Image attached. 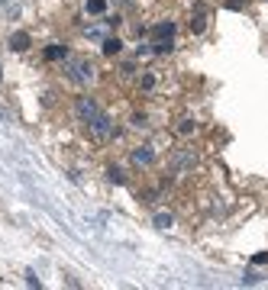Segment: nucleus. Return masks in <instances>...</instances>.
<instances>
[{"instance_id": "nucleus-1", "label": "nucleus", "mask_w": 268, "mask_h": 290, "mask_svg": "<svg viewBox=\"0 0 268 290\" xmlns=\"http://www.w3.org/2000/svg\"><path fill=\"white\" fill-rule=\"evenodd\" d=\"M87 129H91V136H94L97 142H110V139H116V133H120V129H116V123L110 120L104 110H100V113L94 116L91 123H87Z\"/></svg>"}, {"instance_id": "nucleus-2", "label": "nucleus", "mask_w": 268, "mask_h": 290, "mask_svg": "<svg viewBox=\"0 0 268 290\" xmlns=\"http://www.w3.org/2000/svg\"><path fill=\"white\" fill-rule=\"evenodd\" d=\"M171 39H175V23L168 19V23H159L152 29V42H149V45H152V52L162 55V52H168V48H171Z\"/></svg>"}, {"instance_id": "nucleus-3", "label": "nucleus", "mask_w": 268, "mask_h": 290, "mask_svg": "<svg viewBox=\"0 0 268 290\" xmlns=\"http://www.w3.org/2000/svg\"><path fill=\"white\" fill-rule=\"evenodd\" d=\"M68 71H71L74 84H87V81H94V65L87 58H68Z\"/></svg>"}, {"instance_id": "nucleus-4", "label": "nucleus", "mask_w": 268, "mask_h": 290, "mask_svg": "<svg viewBox=\"0 0 268 290\" xmlns=\"http://www.w3.org/2000/svg\"><path fill=\"white\" fill-rule=\"evenodd\" d=\"M74 113H78V120H81V123H91L94 116L100 113V107L91 100V97H81V100L74 103Z\"/></svg>"}, {"instance_id": "nucleus-5", "label": "nucleus", "mask_w": 268, "mask_h": 290, "mask_svg": "<svg viewBox=\"0 0 268 290\" xmlns=\"http://www.w3.org/2000/svg\"><path fill=\"white\" fill-rule=\"evenodd\" d=\"M204 29H207V6L197 3L191 13V32H204Z\"/></svg>"}, {"instance_id": "nucleus-6", "label": "nucleus", "mask_w": 268, "mask_h": 290, "mask_svg": "<svg viewBox=\"0 0 268 290\" xmlns=\"http://www.w3.org/2000/svg\"><path fill=\"white\" fill-rule=\"evenodd\" d=\"M155 161V151L149 148V145H139V148L133 151V164H152Z\"/></svg>"}, {"instance_id": "nucleus-7", "label": "nucleus", "mask_w": 268, "mask_h": 290, "mask_svg": "<svg viewBox=\"0 0 268 290\" xmlns=\"http://www.w3.org/2000/svg\"><path fill=\"white\" fill-rule=\"evenodd\" d=\"M194 161H197V158H194V151H184V155H178L175 171H178V174H184L188 168H194Z\"/></svg>"}, {"instance_id": "nucleus-8", "label": "nucleus", "mask_w": 268, "mask_h": 290, "mask_svg": "<svg viewBox=\"0 0 268 290\" xmlns=\"http://www.w3.org/2000/svg\"><path fill=\"white\" fill-rule=\"evenodd\" d=\"M10 48L26 52V48H29V32H13V36H10Z\"/></svg>"}, {"instance_id": "nucleus-9", "label": "nucleus", "mask_w": 268, "mask_h": 290, "mask_svg": "<svg viewBox=\"0 0 268 290\" xmlns=\"http://www.w3.org/2000/svg\"><path fill=\"white\" fill-rule=\"evenodd\" d=\"M45 58H49V61L68 58V48H65V45H49V48H45Z\"/></svg>"}, {"instance_id": "nucleus-10", "label": "nucleus", "mask_w": 268, "mask_h": 290, "mask_svg": "<svg viewBox=\"0 0 268 290\" xmlns=\"http://www.w3.org/2000/svg\"><path fill=\"white\" fill-rule=\"evenodd\" d=\"M120 52H123V42H120V39H113V36L104 39V55H120Z\"/></svg>"}, {"instance_id": "nucleus-11", "label": "nucleus", "mask_w": 268, "mask_h": 290, "mask_svg": "<svg viewBox=\"0 0 268 290\" xmlns=\"http://www.w3.org/2000/svg\"><path fill=\"white\" fill-rule=\"evenodd\" d=\"M107 10V0H87V13H104Z\"/></svg>"}, {"instance_id": "nucleus-12", "label": "nucleus", "mask_w": 268, "mask_h": 290, "mask_svg": "<svg viewBox=\"0 0 268 290\" xmlns=\"http://www.w3.org/2000/svg\"><path fill=\"white\" fill-rule=\"evenodd\" d=\"M107 177H110L113 184H126V177H123V171H120V168H110V171H107Z\"/></svg>"}, {"instance_id": "nucleus-13", "label": "nucleus", "mask_w": 268, "mask_h": 290, "mask_svg": "<svg viewBox=\"0 0 268 290\" xmlns=\"http://www.w3.org/2000/svg\"><path fill=\"white\" fill-rule=\"evenodd\" d=\"M178 133H181V136H191V133H194V120H181Z\"/></svg>"}, {"instance_id": "nucleus-14", "label": "nucleus", "mask_w": 268, "mask_h": 290, "mask_svg": "<svg viewBox=\"0 0 268 290\" xmlns=\"http://www.w3.org/2000/svg\"><path fill=\"white\" fill-rule=\"evenodd\" d=\"M155 226H159V229H168V226H171V216H168V213H159V216H155Z\"/></svg>"}, {"instance_id": "nucleus-15", "label": "nucleus", "mask_w": 268, "mask_h": 290, "mask_svg": "<svg viewBox=\"0 0 268 290\" xmlns=\"http://www.w3.org/2000/svg\"><path fill=\"white\" fill-rule=\"evenodd\" d=\"M252 265H268V252H259L256 258H252Z\"/></svg>"}, {"instance_id": "nucleus-16", "label": "nucleus", "mask_w": 268, "mask_h": 290, "mask_svg": "<svg viewBox=\"0 0 268 290\" xmlns=\"http://www.w3.org/2000/svg\"><path fill=\"white\" fill-rule=\"evenodd\" d=\"M226 6L230 10H243V0H226Z\"/></svg>"}, {"instance_id": "nucleus-17", "label": "nucleus", "mask_w": 268, "mask_h": 290, "mask_svg": "<svg viewBox=\"0 0 268 290\" xmlns=\"http://www.w3.org/2000/svg\"><path fill=\"white\" fill-rule=\"evenodd\" d=\"M0 3H3V0H0Z\"/></svg>"}]
</instances>
